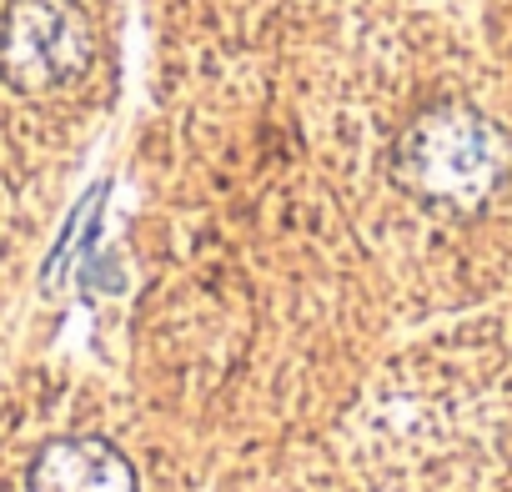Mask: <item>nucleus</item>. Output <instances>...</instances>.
Listing matches in <instances>:
<instances>
[{
	"label": "nucleus",
	"instance_id": "f257e3e1",
	"mask_svg": "<svg viewBox=\"0 0 512 492\" xmlns=\"http://www.w3.org/2000/svg\"><path fill=\"white\" fill-rule=\"evenodd\" d=\"M512 166V136L477 106L447 101L422 111L392 146V176L402 191L432 206H482Z\"/></svg>",
	"mask_w": 512,
	"mask_h": 492
},
{
	"label": "nucleus",
	"instance_id": "f03ea898",
	"mask_svg": "<svg viewBox=\"0 0 512 492\" xmlns=\"http://www.w3.org/2000/svg\"><path fill=\"white\" fill-rule=\"evenodd\" d=\"M91 56V21L71 0H16L0 21V76L26 96H46L81 81Z\"/></svg>",
	"mask_w": 512,
	"mask_h": 492
},
{
	"label": "nucleus",
	"instance_id": "7ed1b4c3",
	"mask_svg": "<svg viewBox=\"0 0 512 492\" xmlns=\"http://www.w3.org/2000/svg\"><path fill=\"white\" fill-rule=\"evenodd\" d=\"M31 492H136V472L106 437H61L31 462Z\"/></svg>",
	"mask_w": 512,
	"mask_h": 492
}]
</instances>
